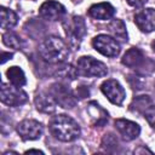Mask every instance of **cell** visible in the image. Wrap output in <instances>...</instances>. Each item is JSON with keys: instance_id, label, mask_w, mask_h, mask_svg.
<instances>
[{"instance_id": "8fae6325", "label": "cell", "mask_w": 155, "mask_h": 155, "mask_svg": "<svg viewBox=\"0 0 155 155\" xmlns=\"http://www.w3.org/2000/svg\"><path fill=\"white\" fill-rule=\"evenodd\" d=\"M115 128L125 140H132L137 138L140 133V127L138 124L126 120V119H117L115 120Z\"/></svg>"}, {"instance_id": "d6986e66", "label": "cell", "mask_w": 155, "mask_h": 155, "mask_svg": "<svg viewBox=\"0 0 155 155\" xmlns=\"http://www.w3.org/2000/svg\"><path fill=\"white\" fill-rule=\"evenodd\" d=\"M2 41L6 46L13 48V50H19L21 48V40L15 34V33H11V31H7L2 35Z\"/></svg>"}, {"instance_id": "ffe728a7", "label": "cell", "mask_w": 155, "mask_h": 155, "mask_svg": "<svg viewBox=\"0 0 155 155\" xmlns=\"http://www.w3.org/2000/svg\"><path fill=\"white\" fill-rule=\"evenodd\" d=\"M144 116L147 119V121L149 122V125L155 128V105H151L145 111H144Z\"/></svg>"}, {"instance_id": "3957f363", "label": "cell", "mask_w": 155, "mask_h": 155, "mask_svg": "<svg viewBox=\"0 0 155 155\" xmlns=\"http://www.w3.org/2000/svg\"><path fill=\"white\" fill-rule=\"evenodd\" d=\"M76 70H78V74L87 78H91V76L101 78L108 74L107 65L103 62L97 61L90 56H84L79 58L76 63Z\"/></svg>"}, {"instance_id": "9c48e42d", "label": "cell", "mask_w": 155, "mask_h": 155, "mask_svg": "<svg viewBox=\"0 0 155 155\" xmlns=\"http://www.w3.org/2000/svg\"><path fill=\"white\" fill-rule=\"evenodd\" d=\"M39 13L42 18L47 21H58L65 15V8L61 2L48 0L40 6Z\"/></svg>"}, {"instance_id": "277c9868", "label": "cell", "mask_w": 155, "mask_h": 155, "mask_svg": "<svg viewBox=\"0 0 155 155\" xmlns=\"http://www.w3.org/2000/svg\"><path fill=\"white\" fill-rule=\"evenodd\" d=\"M63 27L65 29V35L69 40V44L74 47H79L82 38L86 34V24L82 17L73 16L63 23Z\"/></svg>"}, {"instance_id": "ac0fdd59", "label": "cell", "mask_w": 155, "mask_h": 155, "mask_svg": "<svg viewBox=\"0 0 155 155\" xmlns=\"http://www.w3.org/2000/svg\"><path fill=\"white\" fill-rule=\"evenodd\" d=\"M108 29L109 31L117 39L121 40H127V30H126V25L121 19H113L109 24H108Z\"/></svg>"}, {"instance_id": "9a60e30c", "label": "cell", "mask_w": 155, "mask_h": 155, "mask_svg": "<svg viewBox=\"0 0 155 155\" xmlns=\"http://www.w3.org/2000/svg\"><path fill=\"white\" fill-rule=\"evenodd\" d=\"M35 104L38 110L42 113H53L56 110L57 102L53 98V96L45 94V93H39L35 97Z\"/></svg>"}, {"instance_id": "52a82bcc", "label": "cell", "mask_w": 155, "mask_h": 155, "mask_svg": "<svg viewBox=\"0 0 155 155\" xmlns=\"http://www.w3.org/2000/svg\"><path fill=\"white\" fill-rule=\"evenodd\" d=\"M101 90L104 93V96L115 105H121L126 97V92L124 87L119 84V81L114 79H109L104 81L101 86Z\"/></svg>"}, {"instance_id": "7c38bea8", "label": "cell", "mask_w": 155, "mask_h": 155, "mask_svg": "<svg viewBox=\"0 0 155 155\" xmlns=\"http://www.w3.org/2000/svg\"><path fill=\"white\" fill-rule=\"evenodd\" d=\"M88 15L94 19L105 21V19H110L115 15V8L109 2H99L92 5L88 8Z\"/></svg>"}, {"instance_id": "e0dca14e", "label": "cell", "mask_w": 155, "mask_h": 155, "mask_svg": "<svg viewBox=\"0 0 155 155\" xmlns=\"http://www.w3.org/2000/svg\"><path fill=\"white\" fill-rule=\"evenodd\" d=\"M6 75H7L8 81H10L12 85H16V86H18V87L25 85V82H27L24 71H23L19 67H11V68L6 71Z\"/></svg>"}, {"instance_id": "ba28073f", "label": "cell", "mask_w": 155, "mask_h": 155, "mask_svg": "<svg viewBox=\"0 0 155 155\" xmlns=\"http://www.w3.org/2000/svg\"><path fill=\"white\" fill-rule=\"evenodd\" d=\"M17 132L25 140H35L41 137V134L44 132V127L36 120L25 119L18 124Z\"/></svg>"}, {"instance_id": "2e32d148", "label": "cell", "mask_w": 155, "mask_h": 155, "mask_svg": "<svg viewBox=\"0 0 155 155\" xmlns=\"http://www.w3.org/2000/svg\"><path fill=\"white\" fill-rule=\"evenodd\" d=\"M0 13H1V21H0V25L2 29H11L16 25L17 23V15L6 7H1L0 8Z\"/></svg>"}, {"instance_id": "44dd1931", "label": "cell", "mask_w": 155, "mask_h": 155, "mask_svg": "<svg viewBox=\"0 0 155 155\" xmlns=\"http://www.w3.org/2000/svg\"><path fill=\"white\" fill-rule=\"evenodd\" d=\"M127 2H128L131 6L140 7V6H143V5L147 2V0H127Z\"/></svg>"}, {"instance_id": "6da1fadb", "label": "cell", "mask_w": 155, "mask_h": 155, "mask_svg": "<svg viewBox=\"0 0 155 155\" xmlns=\"http://www.w3.org/2000/svg\"><path fill=\"white\" fill-rule=\"evenodd\" d=\"M50 131L62 142H71L80 136V127L78 122L68 115H57L53 116L50 121Z\"/></svg>"}, {"instance_id": "7a4b0ae2", "label": "cell", "mask_w": 155, "mask_h": 155, "mask_svg": "<svg viewBox=\"0 0 155 155\" xmlns=\"http://www.w3.org/2000/svg\"><path fill=\"white\" fill-rule=\"evenodd\" d=\"M41 58L48 63H62L69 54L65 42L57 36H48L39 45Z\"/></svg>"}, {"instance_id": "7402d4cb", "label": "cell", "mask_w": 155, "mask_h": 155, "mask_svg": "<svg viewBox=\"0 0 155 155\" xmlns=\"http://www.w3.org/2000/svg\"><path fill=\"white\" fill-rule=\"evenodd\" d=\"M11 57H12V53H5V52H2V59H1V63H5L8 58L11 59Z\"/></svg>"}, {"instance_id": "5bb4252c", "label": "cell", "mask_w": 155, "mask_h": 155, "mask_svg": "<svg viewBox=\"0 0 155 155\" xmlns=\"http://www.w3.org/2000/svg\"><path fill=\"white\" fill-rule=\"evenodd\" d=\"M121 62L124 65H126L128 68H138L144 62V56L138 48L132 47L124 54Z\"/></svg>"}, {"instance_id": "cb8c5ba5", "label": "cell", "mask_w": 155, "mask_h": 155, "mask_svg": "<svg viewBox=\"0 0 155 155\" xmlns=\"http://www.w3.org/2000/svg\"><path fill=\"white\" fill-rule=\"evenodd\" d=\"M153 50H154V51H155V41H154V42H153Z\"/></svg>"}, {"instance_id": "4fadbf2b", "label": "cell", "mask_w": 155, "mask_h": 155, "mask_svg": "<svg viewBox=\"0 0 155 155\" xmlns=\"http://www.w3.org/2000/svg\"><path fill=\"white\" fill-rule=\"evenodd\" d=\"M52 96L56 99L57 104L62 105L63 108H70L74 104L73 94L69 92V90L65 86L54 85L52 87Z\"/></svg>"}, {"instance_id": "5b68a950", "label": "cell", "mask_w": 155, "mask_h": 155, "mask_svg": "<svg viewBox=\"0 0 155 155\" xmlns=\"http://www.w3.org/2000/svg\"><path fill=\"white\" fill-rule=\"evenodd\" d=\"M1 102L6 105L10 107H17V105H22L27 102L28 96L27 93L19 88L16 85L12 84H2L1 85Z\"/></svg>"}, {"instance_id": "603a6c76", "label": "cell", "mask_w": 155, "mask_h": 155, "mask_svg": "<svg viewBox=\"0 0 155 155\" xmlns=\"http://www.w3.org/2000/svg\"><path fill=\"white\" fill-rule=\"evenodd\" d=\"M31 153H35V154H41V155L44 154L41 150H36V149H30V150H27V151H25V154H31Z\"/></svg>"}, {"instance_id": "30bf717a", "label": "cell", "mask_w": 155, "mask_h": 155, "mask_svg": "<svg viewBox=\"0 0 155 155\" xmlns=\"http://www.w3.org/2000/svg\"><path fill=\"white\" fill-rule=\"evenodd\" d=\"M136 25L144 33H150L155 30V10L144 8L134 15Z\"/></svg>"}, {"instance_id": "8992f818", "label": "cell", "mask_w": 155, "mask_h": 155, "mask_svg": "<svg viewBox=\"0 0 155 155\" xmlns=\"http://www.w3.org/2000/svg\"><path fill=\"white\" fill-rule=\"evenodd\" d=\"M92 45L96 51L107 57H116L120 53V44L111 36L101 34L92 40Z\"/></svg>"}]
</instances>
